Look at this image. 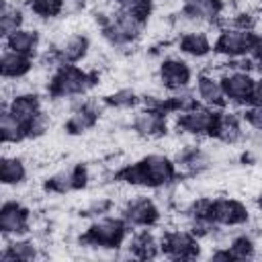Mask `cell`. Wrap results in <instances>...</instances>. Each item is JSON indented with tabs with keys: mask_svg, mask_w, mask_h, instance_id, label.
I'll list each match as a JSON object with an SVG mask.
<instances>
[{
	"mask_svg": "<svg viewBox=\"0 0 262 262\" xmlns=\"http://www.w3.org/2000/svg\"><path fill=\"white\" fill-rule=\"evenodd\" d=\"M178 170L174 160L168 154L151 151L145 154L131 166H125L117 176L131 186H147V188H166L176 178Z\"/></svg>",
	"mask_w": 262,
	"mask_h": 262,
	"instance_id": "1",
	"label": "cell"
},
{
	"mask_svg": "<svg viewBox=\"0 0 262 262\" xmlns=\"http://www.w3.org/2000/svg\"><path fill=\"white\" fill-rule=\"evenodd\" d=\"M94 86V76L78 63H61L53 70L47 92L51 98H80Z\"/></svg>",
	"mask_w": 262,
	"mask_h": 262,
	"instance_id": "2",
	"label": "cell"
},
{
	"mask_svg": "<svg viewBox=\"0 0 262 262\" xmlns=\"http://www.w3.org/2000/svg\"><path fill=\"white\" fill-rule=\"evenodd\" d=\"M129 237V223L119 215H100L96 217L86 233L82 235V242L94 248H121Z\"/></svg>",
	"mask_w": 262,
	"mask_h": 262,
	"instance_id": "3",
	"label": "cell"
},
{
	"mask_svg": "<svg viewBox=\"0 0 262 262\" xmlns=\"http://www.w3.org/2000/svg\"><path fill=\"white\" fill-rule=\"evenodd\" d=\"M256 43V33L250 29H242V27H231L227 25L225 29H221L213 41V51L225 59H237V57H246L252 53Z\"/></svg>",
	"mask_w": 262,
	"mask_h": 262,
	"instance_id": "4",
	"label": "cell"
},
{
	"mask_svg": "<svg viewBox=\"0 0 262 262\" xmlns=\"http://www.w3.org/2000/svg\"><path fill=\"white\" fill-rule=\"evenodd\" d=\"M219 78H221V86H223L227 104H250L256 74L227 63V66H221Z\"/></svg>",
	"mask_w": 262,
	"mask_h": 262,
	"instance_id": "5",
	"label": "cell"
},
{
	"mask_svg": "<svg viewBox=\"0 0 262 262\" xmlns=\"http://www.w3.org/2000/svg\"><path fill=\"white\" fill-rule=\"evenodd\" d=\"M176 121H178V129L182 133H188L194 137H213L215 129H217L219 113H217V108L201 102L188 111L178 113Z\"/></svg>",
	"mask_w": 262,
	"mask_h": 262,
	"instance_id": "6",
	"label": "cell"
},
{
	"mask_svg": "<svg viewBox=\"0 0 262 262\" xmlns=\"http://www.w3.org/2000/svg\"><path fill=\"white\" fill-rule=\"evenodd\" d=\"M158 82L168 92H178L184 88H190L192 82V68L186 59L178 55H168L158 66Z\"/></svg>",
	"mask_w": 262,
	"mask_h": 262,
	"instance_id": "7",
	"label": "cell"
},
{
	"mask_svg": "<svg viewBox=\"0 0 262 262\" xmlns=\"http://www.w3.org/2000/svg\"><path fill=\"white\" fill-rule=\"evenodd\" d=\"M92 43L90 37L84 31H74V33H63L53 39V53L61 63H80L90 55Z\"/></svg>",
	"mask_w": 262,
	"mask_h": 262,
	"instance_id": "8",
	"label": "cell"
},
{
	"mask_svg": "<svg viewBox=\"0 0 262 262\" xmlns=\"http://www.w3.org/2000/svg\"><path fill=\"white\" fill-rule=\"evenodd\" d=\"M250 217L248 207L237 199H209L205 219L213 221L217 227H237Z\"/></svg>",
	"mask_w": 262,
	"mask_h": 262,
	"instance_id": "9",
	"label": "cell"
},
{
	"mask_svg": "<svg viewBox=\"0 0 262 262\" xmlns=\"http://www.w3.org/2000/svg\"><path fill=\"white\" fill-rule=\"evenodd\" d=\"M160 207L151 196H127L121 207V217L133 227H151L160 221Z\"/></svg>",
	"mask_w": 262,
	"mask_h": 262,
	"instance_id": "10",
	"label": "cell"
},
{
	"mask_svg": "<svg viewBox=\"0 0 262 262\" xmlns=\"http://www.w3.org/2000/svg\"><path fill=\"white\" fill-rule=\"evenodd\" d=\"M0 231L4 237H20V235H27L29 231H33L31 213L16 199L14 201L4 199V203L0 207Z\"/></svg>",
	"mask_w": 262,
	"mask_h": 262,
	"instance_id": "11",
	"label": "cell"
},
{
	"mask_svg": "<svg viewBox=\"0 0 262 262\" xmlns=\"http://www.w3.org/2000/svg\"><path fill=\"white\" fill-rule=\"evenodd\" d=\"M160 246L162 254L168 258H194L199 254V237L188 227H174L164 231Z\"/></svg>",
	"mask_w": 262,
	"mask_h": 262,
	"instance_id": "12",
	"label": "cell"
},
{
	"mask_svg": "<svg viewBox=\"0 0 262 262\" xmlns=\"http://www.w3.org/2000/svg\"><path fill=\"white\" fill-rule=\"evenodd\" d=\"M131 127L139 137L160 139L168 129V113H164L162 108L141 104V108H135L131 117Z\"/></svg>",
	"mask_w": 262,
	"mask_h": 262,
	"instance_id": "13",
	"label": "cell"
},
{
	"mask_svg": "<svg viewBox=\"0 0 262 262\" xmlns=\"http://www.w3.org/2000/svg\"><path fill=\"white\" fill-rule=\"evenodd\" d=\"M2 106L8 108L25 127H27V133H29V125L41 115V111L45 108L43 106V100L39 96V92L35 90H25V92H16L8 98L2 100Z\"/></svg>",
	"mask_w": 262,
	"mask_h": 262,
	"instance_id": "14",
	"label": "cell"
},
{
	"mask_svg": "<svg viewBox=\"0 0 262 262\" xmlns=\"http://www.w3.org/2000/svg\"><path fill=\"white\" fill-rule=\"evenodd\" d=\"M35 70V57L16 53L8 47H2L0 55V74L4 82H18L25 80Z\"/></svg>",
	"mask_w": 262,
	"mask_h": 262,
	"instance_id": "15",
	"label": "cell"
},
{
	"mask_svg": "<svg viewBox=\"0 0 262 262\" xmlns=\"http://www.w3.org/2000/svg\"><path fill=\"white\" fill-rule=\"evenodd\" d=\"M41 41H43L41 31L25 25V27L12 31L10 35L2 37V47H8V49L23 53V55H29V57H37L39 49H41Z\"/></svg>",
	"mask_w": 262,
	"mask_h": 262,
	"instance_id": "16",
	"label": "cell"
},
{
	"mask_svg": "<svg viewBox=\"0 0 262 262\" xmlns=\"http://www.w3.org/2000/svg\"><path fill=\"white\" fill-rule=\"evenodd\" d=\"M194 92L199 96V100L207 106L213 108H225L227 98L223 94V86H221V78L213 72H201L196 76L194 82Z\"/></svg>",
	"mask_w": 262,
	"mask_h": 262,
	"instance_id": "17",
	"label": "cell"
},
{
	"mask_svg": "<svg viewBox=\"0 0 262 262\" xmlns=\"http://www.w3.org/2000/svg\"><path fill=\"white\" fill-rule=\"evenodd\" d=\"M213 37L207 29H194V31H186L180 33L178 37V51L186 57H194V59H203L213 51Z\"/></svg>",
	"mask_w": 262,
	"mask_h": 262,
	"instance_id": "18",
	"label": "cell"
},
{
	"mask_svg": "<svg viewBox=\"0 0 262 262\" xmlns=\"http://www.w3.org/2000/svg\"><path fill=\"white\" fill-rule=\"evenodd\" d=\"M4 246H2V252H0V260L4 262H16V260H23V262H29V260H35L39 258V246L29 239L27 235H20V237H4Z\"/></svg>",
	"mask_w": 262,
	"mask_h": 262,
	"instance_id": "19",
	"label": "cell"
},
{
	"mask_svg": "<svg viewBox=\"0 0 262 262\" xmlns=\"http://www.w3.org/2000/svg\"><path fill=\"white\" fill-rule=\"evenodd\" d=\"M244 133L246 131H244L242 113L223 108L219 113V121H217V129H215V135L213 137H217L225 145H233V143H237L244 137Z\"/></svg>",
	"mask_w": 262,
	"mask_h": 262,
	"instance_id": "20",
	"label": "cell"
},
{
	"mask_svg": "<svg viewBox=\"0 0 262 262\" xmlns=\"http://www.w3.org/2000/svg\"><path fill=\"white\" fill-rule=\"evenodd\" d=\"M29 176L27 162L16 154H2L0 162V180L4 188H16L20 186Z\"/></svg>",
	"mask_w": 262,
	"mask_h": 262,
	"instance_id": "21",
	"label": "cell"
},
{
	"mask_svg": "<svg viewBox=\"0 0 262 262\" xmlns=\"http://www.w3.org/2000/svg\"><path fill=\"white\" fill-rule=\"evenodd\" d=\"M127 248H129L131 256H135V258H156L162 252L160 239L147 229L137 231L131 237H127Z\"/></svg>",
	"mask_w": 262,
	"mask_h": 262,
	"instance_id": "22",
	"label": "cell"
},
{
	"mask_svg": "<svg viewBox=\"0 0 262 262\" xmlns=\"http://www.w3.org/2000/svg\"><path fill=\"white\" fill-rule=\"evenodd\" d=\"M0 135H2V145H18L25 139H29L27 127L4 106L0 113Z\"/></svg>",
	"mask_w": 262,
	"mask_h": 262,
	"instance_id": "23",
	"label": "cell"
},
{
	"mask_svg": "<svg viewBox=\"0 0 262 262\" xmlns=\"http://www.w3.org/2000/svg\"><path fill=\"white\" fill-rule=\"evenodd\" d=\"M25 25H27V12L23 10V6L16 2H10V0H2V12H0L2 37L10 35L12 31H16Z\"/></svg>",
	"mask_w": 262,
	"mask_h": 262,
	"instance_id": "24",
	"label": "cell"
},
{
	"mask_svg": "<svg viewBox=\"0 0 262 262\" xmlns=\"http://www.w3.org/2000/svg\"><path fill=\"white\" fill-rule=\"evenodd\" d=\"M23 4L35 18L51 20V18H57L66 10L68 0H23Z\"/></svg>",
	"mask_w": 262,
	"mask_h": 262,
	"instance_id": "25",
	"label": "cell"
},
{
	"mask_svg": "<svg viewBox=\"0 0 262 262\" xmlns=\"http://www.w3.org/2000/svg\"><path fill=\"white\" fill-rule=\"evenodd\" d=\"M104 104L115 111H131L141 106V96L131 88H117L115 92L104 96Z\"/></svg>",
	"mask_w": 262,
	"mask_h": 262,
	"instance_id": "26",
	"label": "cell"
},
{
	"mask_svg": "<svg viewBox=\"0 0 262 262\" xmlns=\"http://www.w3.org/2000/svg\"><path fill=\"white\" fill-rule=\"evenodd\" d=\"M225 248H227L231 260H246V258L256 256V239L252 235H246V233L233 235Z\"/></svg>",
	"mask_w": 262,
	"mask_h": 262,
	"instance_id": "27",
	"label": "cell"
},
{
	"mask_svg": "<svg viewBox=\"0 0 262 262\" xmlns=\"http://www.w3.org/2000/svg\"><path fill=\"white\" fill-rule=\"evenodd\" d=\"M239 113H242L244 125H248L252 131L262 133V106H258V104H248V106H244Z\"/></svg>",
	"mask_w": 262,
	"mask_h": 262,
	"instance_id": "28",
	"label": "cell"
},
{
	"mask_svg": "<svg viewBox=\"0 0 262 262\" xmlns=\"http://www.w3.org/2000/svg\"><path fill=\"white\" fill-rule=\"evenodd\" d=\"M250 104H258V106H262V76H256V82H254V90H252Z\"/></svg>",
	"mask_w": 262,
	"mask_h": 262,
	"instance_id": "29",
	"label": "cell"
},
{
	"mask_svg": "<svg viewBox=\"0 0 262 262\" xmlns=\"http://www.w3.org/2000/svg\"><path fill=\"white\" fill-rule=\"evenodd\" d=\"M252 55L256 61L262 63V33L256 35V43H254V49H252Z\"/></svg>",
	"mask_w": 262,
	"mask_h": 262,
	"instance_id": "30",
	"label": "cell"
},
{
	"mask_svg": "<svg viewBox=\"0 0 262 262\" xmlns=\"http://www.w3.org/2000/svg\"><path fill=\"white\" fill-rule=\"evenodd\" d=\"M68 2H70V0H68Z\"/></svg>",
	"mask_w": 262,
	"mask_h": 262,
	"instance_id": "31",
	"label": "cell"
}]
</instances>
